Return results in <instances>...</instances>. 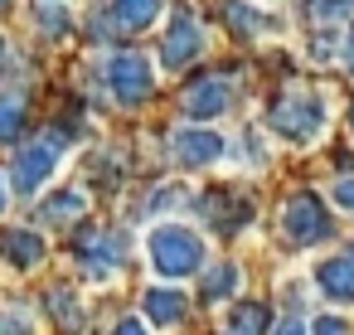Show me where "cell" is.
<instances>
[{
  "instance_id": "cell-1",
  "label": "cell",
  "mask_w": 354,
  "mask_h": 335,
  "mask_svg": "<svg viewBox=\"0 0 354 335\" xmlns=\"http://www.w3.org/2000/svg\"><path fill=\"white\" fill-rule=\"evenodd\" d=\"M146 253H151V267H156L160 277H170V282H180V277H189V272L204 267V238H199L194 228H185V224H160V228H151Z\"/></svg>"
},
{
  "instance_id": "cell-2",
  "label": "cell",
  "mask_w": 354,
  "mask_h": 335,
  "mask_svg": "<svg viewBox=\"0 0 354 335\" xmlns=\"http://www.w3.org/2000/svg\"><path fill=\"white\" fill-rule=\"evenodd\" d=\"M272 132L281 136V141H296V146H306V141H315L320 132H325V98L320 93H310V88H291V93H281L277 102H272Z\"/></svg>"
},
{
  "instance_id": "cell-3",
  "label": "cell",
  "mask_w": 354,
  "mask_h": 335,
  "mask_svg": "<svg viewBox=\"0 0 354 335\" xmlns=\"http://www.w3.org/2000/svg\"><path fill=\"white\" fill-rule=\"evenodd\" d=\"M281 233H286L296 248H310V243L330 238V214H325L320 194H310V190L291 194L286 209H281Z\"/></svg>"
},
{
  "instance_id": "cell-4",
  "label": "cell",
  "mask_w": 354,
  "mask_h": 335,
  "mask_svg": "<svg viewBox=\"0 0 354 335\" xmlns=\"http://www.w3.org/2000/svg\"><path fill=\"white\" fill-rule=\"evenodd\" d=\"M73 253H78V267L88 277H112L127 257V238L122 233H102V228H83L73 238Z\"/></svg>"
},
{
  "instance_id": "cell-5",
  "label": "cell",
  "mask_w": 354,
  "mask_h": 335,
  "mask_svg": "<svg viewBox=\"0 0 354 335\" xmlns=\"http://www.w3.org/2000/svg\"><path fill=\"white\" fill-rule=\"evenodd\" d=\"M107 88H112V93H117V102H127V107L146 102V98H151V88H156L146 54H112V59H107Z\"/></svg>"
},
{
  "instance_id": "cell-6",
  "label": "cell",
  "mask_w": 354,
  "mask_h": 335,
  "mask_svg": "<svg viewBox=\"0 0 354 335\" xmlns=\"http://www.w3.org/2000/svg\"><path fill=\"white\" fill-rule=\"evenodd\" d=\"M233 102V88L223 73H209V78H194L185 93H180V112L189 122H209V117H223Z\"/></svg>"
},
{
  "instance_id": "cell-7",
  "label": "cell",
  "mask_w": 354,
  "mask_h": 335,
  "mask_svg": "<svg viewBox=\"0 0 354 335\" xmlns=\"http://www.w3.org/2000/svg\"><path fill=\"white\" fill-rule=\"evenodd\" d=\"M199 54H204V25H199L189 10H175L170 35H165V44H160L165 69H185V64H194Z\"/></svg>"
},
{
  "instance_id": "cell-8",
  "label": "cell",
  "mask_w": 354,
  "mask_h": 335,
  "mask_svg": "<svg viewBox=\"0 0 354 335\" xmlns=\"http://www.w3.org/2000/svg\"><path fill=\"white\" fill-rule=\"evenodd\" d=\"M54 165H59V146H54V141H35L30 151H20V156H15L10 180H15V190H20V194H35V190L54 175Z\"/></svg>"
},
{
  "instance_id": "cell-9",
  "label": "cell",
  "mask_w": 354,
  "mask_h": 335,
  "mask_svg": "<svg viewBox=\"0 0 354 335\" xmlns=\"http://www.w3.org/2000/svg\"><path fill=\"white\" fill-rule=\"evenodd\" d=\"M170 151H175L180 165H209V161L223 156V136L218 132H199V127H180L170 136Z\"/></svg>"
},
{
  "instance_id": "cell-10",
  "label": "cell",
  "mask_w": 354,
  "mask_h": 335,
  "mask_svg": "<svg viewBox=\"0 0 354 335\" xmlns=\"http://www.w3.org/2000/svg\"><path fill=\"white\" fill-rule=\"evenodd\" d=\"M204 214H209V224L214 228H223V233H238L248 219H252V204L243 199V194H233V190H214V194H204V204H199Z\"/></svg>"
},
{
  "instance_id": "cell-11",
  "label": "cell",
  "mask_w": 354,
  "mask_h": 335,
  "mask_svg": "<svg viewBox=\"0 0 354 335\" xmlns=\"http://www.w3.org/2000/svg\"><path fill=\"white\" fill-rule=\"evenodd\" d=\"M315 287H320V291H325L330 301L349 306V301H354V253L325 257V262L315 267Z\"/></svg>"
},
{
  "instance_id": "cell-12",
  "label": "cell",
  "mask_w": 354,
  "mask_h": 335,
  "mask_svg": "<svg viewBox=\"0 0 354 335\" xmlns=\"http://www.w3.org/2000/svg\"><path fill=\"white\" fill-rule=\"evenodd\" d=\"M0 257H10L15 267H35V262H44V238L30 228H6L0 233Z\"/></svg>"
},
{
  "instance_id": "cell-13",
  "label": "cell",
  "mask_w": 354,
  "mask_h": 335,
  "mask_svg": "<svg viewBox=\"0 0 354 335\" xmlns=\"http://www.w3.org/2000/svg\"><path fill=\"white\" fill-rule=\"evenodd\" d=\"M160 15V0H112V20L122 30H146Z\"/></svg>"
},
{
  "instance_id": "cell-14",
  "label": "cell",
  "mask_w": 354,
  "mask_h": 335,
  "mask_svg": "<svg viewBox=\"0 0 354 335\" xmlns=\"http://www.w3.org/2000/svg\"><path fill=\"white\" fill-rule=\"evenodd\" d=\"M141 306H146V316H151L156 325H175V320L185 316V296H180V291H160V287H156V291H146V301H141Z\"/></svg>"
},
{
  "instance_id": "cell-15",
  "label": "cell",
  "mask_w": 354,
  "mask_h": 335,
  "mask_svg": "<svg viewBox=\"0 0 354 335\" xmlns=\"http://www.w3.org/2000/svg\"><path fill=\"white\" fill-rule=\"evenodd\" d=\"M39 219L44 224H73V219H83V194L78 190H59L49 204H39Z\"/></svg>"
},
{
  "instance_id": "cell-16",
  "label": "cell",
  "mask_w": 354,
  "mask_h": 335,
  "mask_svg": "<svg viewBox=\"0 0 354 335\" xmlns=\"http://www.w3.org/2000/svg\"><path fill=\"white\" fill-rule=\"evenodd\" d=\"M218 10H223V20L238 30V35H257V30H267L272 20L262 15V10H252V6H243V0H218Z\"/></svg>"
},
{
  "instance_id": "cell-17",
  "label": "cell",
  "mask_w": 354,
  "mask_h": 335,
  "mask_svg": "<svg viewBox=\"0 0 354 335\" xmlns=\"http://www.w3.org/2000/svg\"><path fill=\"white\" fill-rule=\"evenodd\" d=\"M25 127V98L20 93H0V141H15Z\"/></svg>"
},
{
  "instance_id": "cell-18",
  "label": "cell",
  "mask_w": 354,
  "mask_h": 335,
  "mask_svg": "<svg viewBox=\"0 0 354 335\" xmlns=\"http://www.w3.org/2000/svg\"><path fill=\"white\" fill-rule=\"evenodd\" d=\"M49 306H54L59 325H68V330H78V325H83V311H78V296H73V291L54 287V291H49Z\"/></svg>"
},
{
  "instance_id": "cell-19",
  "label": "cell",
  "mask_w": 354,
  "mask_h": 335,
  "mask_svg": "<svg viewBox=\"0 0 354 335\" xmlns=\"http://www.w3.org/2000/svg\"><path fill=\"white\" fill-rule=\"evenodd\" d=\"M233 287H238V267L223 262V267H214V272L204 277V301H218V296H228Z\"/></svg>"
},
{
  "instance_id": "cell-20",
  "label": "cell",
  "mask_w": 354,
  "mask_h": 335,
  "mask_svg": "<svg viewBox=\"0 0 354 335\" xmlns=\"http://www.w3.org/2000/svg\"><path fill=\"white\" fill-rule=\"evenodd\" d=\"M354 10V0H306V15L315 25H330V20H344Z\"/></svg>"
},
{
  "instance_id": "cell-21",
  "label": "cell",
  "mask_w": 354,
  "mask_h": 335,
  "mask_svg": "<svg viewBox=\"0 0 354 335\" xmlns=\"http://www.w3.org/2000/svg\"><path fill=\"white\" fill-rule=\"evenodd\" d=\"M35 20H39V30H44L49 39H59V35H68V30H73L68 10H59V6H39V10H35Z\"/></svg>"
},
{
  "instance_id": "cell-22",
  "label": "cell",
  "mask_w": 354,
  "mask_h": 335,
  "mask_svg": "<svg viewBox=\"0 0 354 335\" xmlns=\"http://www.w3.org/2000/svg\"><path fill=\"white\" fill-rule=\"evenodd\" d=\"M262 325H267V311H262L257 301H248V306H238V311H233V330L252 335V330H262Z\"/></svg>"
},
{
  "instance_id": "cell-23",
  "label": "cell",
  "mask_w": 354,
  "mask_h": 335,
  "mask_svg": "<svg viewBox=\"0 0 354 335\" xmlns=\"http://www.w3.org/2000/svg\"><path fill=\"white\" fill-rule=\"evenodd\" d=\"M310 335H354V330H349V320H339V316H315Z\"/></svg>"
},
{
  "instance_id": "cell-24",
  "label": "cell",
  "mask_w": 354,
  "mask_h": 335,
  "mask_svg": "<svg viewBox=\"0 0 354 335\" xmlns=\"http://www.w3.org/2000/svg\"><path fill=\"white\" fill-rule=\"evenodd\" d=\"M330 194H335V204H339V209H349V214H354V175H344Z\"/></svg>"
},
{
  "instance_id": "cell-25",
  "label": "cell",
  "mask_w": 354,
  "mask_h": 335,
  "mask_svg": "<svg viewBox=\"0 0 354 335\" xmlns=\"http://www.w3.org/2000/svg\"><path fill=\"white\" fill-rule=\"evenodd\" d=\"M0 335H35V330H30V325H25V320H20V325H15V320H10V316H0Z\"/></svg>"
},
{
  "instance_id": "cell-26",
  "label": "cell",
  "mask_w": 354,
  "mask_h": 335,
  "mask_svg": "<svg viewBox=\"0 0 354 335\" xmlns=\"http://www.w3.org/2000/svg\"><path fill=\"white\" fill-rule=\"evenodd\" d=\"M272 335H310V330H306V325H301V320H296V316H291V320H281V325H277V330H272Z\"/></svg>"
},
{
  "instance_id": "cell-27",
  "label": "cell",
  "mask_w": 354,
  "mask_h": 335,
  "mask_svg": "<svg viewBox=\"0 0 354 335\" xmlns=\"http://www.w3.org/2000/svg\"><path fill=\"white\" fill-rule=\"evenodd\" d=\"M112 335H146V325H141V320H122Z\"/></svg>"
},
{
  "instance_id": "cell-28",
  "label": "cell",
  "mask_w": 354,
  "mask_h": 335,
  "mask_svg": "<svg viewBox=\"0 0 354 335\" xmlns=\"http://www.w3.org/2000/svg\"><path fill=\"white\" fill-rule=\"evenodd\" d=\"M344 69L354 73V30H349V39H344Z\"/></svg>"
},
{
  "instance_id": "cell-29",
  "label": "cell",
  "mask_w": 354,
  "mask_h": 335,
  "mask_svg": "<svg viewBox=\"0 0 354 335\" xmlns=\"http://www.w3.org/2000/svg\"><path fill=\"white\" fill-rule=\"evenodd\" d=\"M0 209H6V185H0Z\"/></svg>"
},
{
  "instance_id": "cell-30",
  "label": "cell",
  "mask_w": 354,
  "mask_h": 335,
  "mask_svg": "<svg viewBox=\"0 0 354 335\" xmlns=\"http://www.w3.org/2000/svg\"><path fill=\"white\" fill-rule=\"evenodd\" d=\"M0 59H6V39H0Z\"/></svg>"
},
{
  "instance_id": "cell-31",
  "label": "cell",
  "mask_w": 354,
  "mask_h": 335,
  "mask_svg": "<svg viewBox=\"0 0 354 335\" xmlns=\"http://www.w3.org/2000/svg\"><path fill=\"white\" fill-rule=\"evenodd\" d=\"M223 335H243V330H223Z\"/></svg>"
},
{
  "instance_id": "cell-32",
  "label": "cell",
  "mask_w": 354,
  "mask_h": 335,
  "mask_svg": "<svg viewBox=\"0 0 354 335\" xmlns=\"http://www.w3.org/2000/svg\"><path fill=\"white\" fill-rule=\"evenodd\" d=\"M349 127H354V112H349Z\"/></svg>"
},
{
  "instance_id": "cell-33",
  "label": "cell",
  "mask_w": 354,
  "mask_h": 335,
  "mask_svg": "<svg viewBox=\"0 0 354 335\" xmlns=\"http://www.w3.org/2000/svg\"><path fill=\"white\" fill-rule=\"evenodd\" d=\"M0 6H6V0H0Z\"/></svg>"
}]
</instances>
